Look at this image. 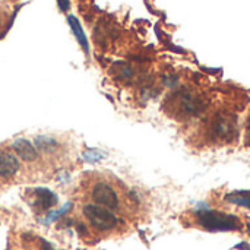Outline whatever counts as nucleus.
<instances>
[{
  "label": "nucleus",
  "mask_w": 250,
  "mask_h": 250,
  "mask_svg": "<svg viewBox=\"0 0 250 250\" xmlns=\"http://www.w3.org/2000/svg\"><path fill=\"white\" fill-rule=\"evenodd\" d=\"M91 177L86 182V196L91 204L107 208L113 212H123L129 202V198L123 195L122 189L117 188V183L113 179L89 174Z\"/></svg>",
  "instance_id": "obj_1"
},
{
  "label": "nucleus",
  "mask_w": 250,
  "mask_h": 250,
  "mask_svg": "<svg viewBox=\"0 0 250 250\" xmlns=\"http://www.w3.org/2000/svg\"><path fill=\"white\" fill-rule=\"evenodd\" d=\"M239 136V119L229 110L215 111L202 129V139L212 145H229Z\"/></svg>",
  "instance_id": "obj_2"
},
{
  "label": "nucleus",
  "mask_w": 250,
  "mask_h": 250,
  "mask_svg": "<svg viewBox=\"0 0 250 250\" xmlns=\"http://www.w3.org/2000/svg\"><path fill=\"white\" fill-rule=\"evenodd\" d=\"M195 224L209 233H227V231H240L243 230L245 224L239 215L209 209V208H198L193 211Z\"/></svg>",
  "instance_id": "obj_3"
},
{
  "label": "nucleus",
  "mask_w": 250,
  "mask_h": 250,
  "mask_svg": "<svg viewBox=\"0 0 250 250\" xmlns=\"http://www.w3.org/2000/svg\"><path fill=\"white\" fill-rule=\"evenodd\" d=\"M207 98L193 89H183L170 100V111L177 119L190 120L201 117L207 110Z\"/></svg>",
  "instance_id": "obj_4"
},
{
  "label": "nucleus",
  "mask_w": 250,
  "mask_h": 250,
  "mask_svg": "<svg viewBox=\"0 0 250 250\" xmlns=\"http://www.w3.org/2000/svg\"><path fill=\"white\" fill-rule=\"evenodd\" d=\"M81 212L85 221L89 224V227L100 234L116 233L123 226V221L113 211L103 208L100 205L91 204V202L83 204L81 208Z\"/></svg>",
  "instance_id": "obj_5"
},
{
  "label": "nucleus",
  "mask_w": 250,
  "mask_h": 250,
  "mask_svg": "<svg viewBox=\"0 0 250 250\" xmlns=\"http://www.w3.org/2000/svg\"><path fill=\"white\" fill-rule=\"evenodd\" d=\"M12 149L15 151V155L25 163H34L38 160L37 148L26 139H16L12 144Z\"/></svg>",
  "instance_id": "obj_6"
},
{
  "label": "nucleus",
  "mask_w": 250,
  "mask_h": 250,
  "mask_svg": "<svg viewBox=\"0 0 250 250\" xmlns=\"http://www.w3.org/2000/svg\"><path fill=\"white\" fill-rule=\"evenodd\" d=\"M19 170V160L13 152H0V177H12Z\"/></svg>",
  "instance_id": "obj_7"
},
{
  "label": "nucleus",
  "mask_w": 250,
  "mask_h": 250,
  "mask_svg": "<svg viewBox=\"0 0 250 250\" xmlns=\"http://www.w3.org/2000/svg\"><path fill=\"white\" fill-rule=\"evenodd\" d=\"M34 198H35V202H34V207L38 212H42V211H47L50 209L51 207H54L57 204V196L47 190V189H42V188H37L34 190Z\"/></svg>",
  "instance_id": "obj_8"
},
{
  "label": "nucleus",
  "mask_w": 250,
  "mask_h": 250,
  "mask_svg": "<svg viewBox=\"0 0 250 250\" xmlns=\"http://www.w3.org/2000/svg\"><path fill=\"white\" fill-rule=\"evenodd\" d=\"M35 146H37V151H40L41 154H44L47 157L59 155V152L62 151L59 141L48 138V136H38L35 139Z\"/></svg>",
  "instance_id": "obj_9"
},
{
  "label": "nucleus",
  "mask_w": 250,
  "mask_h": 250,
  "mask_svg": "<svg viewBox=\"0 0 250 250\" xmlns=\"http://www.w3.org/2000/svg\"><path fill=\"white\" fill-rule=\"evenodd\" d=\"M224 201L231 205L250 209V192H246V190H236V192L227 193L224 196Z\"/></svg>",
  "instance_id": "obj_10"
},
{
  "label": "nucleus",
  "mask_w": 250,
  "mask_h": 250,
  "mask_svg": "<svg viewBox=\"0 0 250 250\" xmlns=\"http://www.w3.org/2000/svg\"><path fill=\"white\" fill-rule=\"evenodd\" d=\"M12 19V7L6 1H0V37L7 29L9 22Z\"/></svg>",
  "instance_id": "obj_11"
},
{
  "label": "nucleus",
  "mask_w": 250,
  "mask_h": 250,
  "mask_svg": "<svg viewBox=\"0 0 250 250\" xmlns=\"http://www.w3.org/2000/svg\"><path fill=\"white\" fill-rule=\"evenodd\" d=\"M105 157V154L104 152H101V151H85L83 152V158L88 161V163H98V161H101L103 158Z\"/></svg>",
  "instance_id": "obj_12"
},
{
  "label": "nucleus",
  "mask_w": 250,
  "mask_h": 250,
  "mask_svg": "<svg viewBox=\"0 0 250 250\" xmlns=\"http://www.w3.org/2000/svg\"><path fill=\"white\" fill-rule=\"evenodd\" d=\"M69 22H72V26H73V29H75V32L78 34V37H79V41H81V42L83 44V47L86 48V42H85V38H83V34H82V32L79 31V26H78V22H76V21H75L73 18H70V19H69Z\"/></svg>",
  "instance_id": "obj_13"
},
{
  "label": "nucleus",
  "mask_w": 250,
  "mask_h": 250,
  "mask_svg": "<svg viewBox=\"0 0 250 250\" xmlns=\"http://www.w3.org/2000/svg\"><path fill=\"white\" fill-rule=\"evenodd\" d=\"M166 85H168L170 88H176L179 85V78L177 76H168L166 79Z\"/></svg>",
  "instance_id": "obj_14"
},
{
  "label": "nucleus",
  "mask_w": 250,
  "mask_h": 250,
  "mask_svg": "<svg viewBox=\"0 0 250 250\" xmlns=\"http://www.w3.org/2000/svg\"><path fill=\"white\" fill-rule=\"evenodd\" d=\"M245 144L250 148V123L249 126L246 127V133H245Z\"/></svg>",
  "instance_id": "obj_15"
},
{
  "label": "nucleus",
  "mask_w": 250,
  "mask_h": 250,
  "mask_svg": "<svg viewBox=\"0 0 250 250\" xmlns=\"http://www.w3.org/2000/svg\"><path fill=\"white\" fill-rule=\"evenodd\" d=\"M41 249L42 250H54L53 249V246H51L50 243H47V242H44V240H41Z\"/></svg>",
  "instance_id": "obj_16"
},
{
  "label": "nucleus",
  "mask_w": 250,
  "mask_h": 250,
  "mask_svg": "<svg viewBox=\"0 0 250 250\" xmlns=\"http://www.w3.org/2000/svg\"><path fill=\"white\" fill-rule=\"evenodd\" d=\"M3 1H6V3H9V4H10V3H15V1H18V0H3Z\"/></svg>",
  "instance_id": "obj_17"
}]
</instances>
